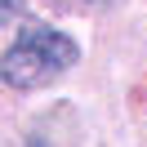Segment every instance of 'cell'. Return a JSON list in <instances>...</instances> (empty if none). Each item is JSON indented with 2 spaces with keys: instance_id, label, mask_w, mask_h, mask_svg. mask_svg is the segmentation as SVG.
Wrapping results in <instances>:
<instances>
[{
  "instance_id": "1",
  "label": "cell",
  "mask_w": 147,
  "mask_h": 147,
  "mask_svg": "<svg viewBox=\"0 0 147 147\" xmlns=\"http://www.w3.org/2000/svg\"><path fill=\"white\" fill-rule=\"evenodd\" d=\"M76 58H80V49L71 36L49 27H22V36L0 58V76L13 89H40V85L58 80L67 67H76Z\"/></svg>"
},
{
  "instance_id": "2",
  "label": "cell",
  "mask_w": 147,
  "mask_h": 147,
  "mask_svg": "<svg viewBox=\"0 0 147 147\" xmlns=\"http://www.w3.org/2000/svg\"><path fill=\"white\" fill-rule=\"evenodd\" d=\"M49 9H58V13H85V9H94V0H45Z\"/></svg>"
},
{
  "instance_id": "3",
  "label": "cell",
  "mask_w": 147,
  "mask_h": 147,
  "mask_svg": "<svg viewBox=\"0 0 147 147\" xmlns=\"http://www.w3.org/2000/svg\"><path fill=\"white\" fill-rule=\"evenodd\" d=\"M22 13V0H0V22H13Z\"/></svg>"
},
{
  "instance_id": "4",
  "label": "cell",
  "mask_w": 147,
  "mask_h": 147,
  "mask_svg": "<svg viewBox=\"0 0 147 147\" xmlns=\"http://www.w3.org/2000/svg\"><path fill=\"white\" fill-rule=\"evenodd\" d=\"M102 5H116V0H94V9H102Z\"/></svg>"
}]
</instances>
